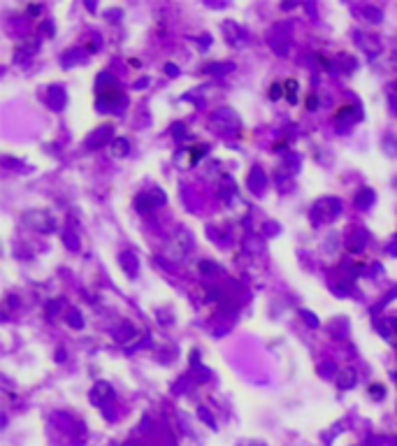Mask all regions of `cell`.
<instances>
[{"label": "cell", "mask_w": 397, "mask_h": 446, "mask_svg": "<svg viewBox=\"0 0 397 446\" xmlns=\"http://www.w3.org/2000/svg\"><path fill=\"white\" fill-rule=\"evenodd\" d=\"M286 89L291 91V93H288V100H291V102H295L297 98H295V93H293V91H295V81H288V84H286Z\"/></svg>", "instance_id": "cell-1"}]
</instances>
